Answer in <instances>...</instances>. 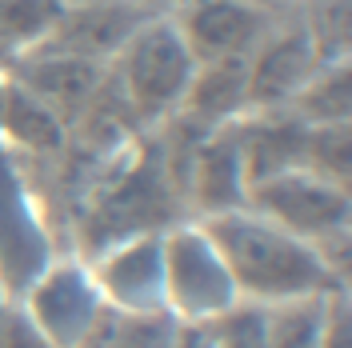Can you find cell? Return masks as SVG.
I'll return each instance as SVG.
<instances>
[{
    "mask_svg": "<svg viewBox=\"0 0 352 348\" xmlns=\"http://www.w3.org/2000/svg\"><path fill=\"white\" fill-rule=\"evenodd\" d=\"M288 0H197L180 12H168L180 28L197 65L248 61L252 48L285 12Z\"/></svg>",
    "mask_w": 352,
    "mask_h": 348,
    "instance_id": "obj_7",
    "label": "cell"
},
{
    "mask_svg": "<svg viewBox=\"0 0 352 348\" xmlns=\"http://www.w3.org/2000/svg\"><path fill=\"white\" fill-rule=\"evenodd\" d=\"M300 168L352 188V124H316L305 132Z\"/></svg>",
    "mask_w": 352,
    "mask_h": 348,
    "instance_id": "obj_21",
    "label": "cell"
},
{
    "mask_svg": "<svg viewBox=\"0 0 352 348\" xmlns=\"http://www.w3.org/2000/svg\"><path fill=\"white\" fill-rule=\"evenodd\" d=\"M168 348H212V332H208V325H176Z\"/></svg>",
    "mask_w": 352,
    "mask_h": 348,
    "instance_id": "obj_25",
    "label": "cell"
},
{
    "mask_svg": "<svg viewBox=\"0 0 352 348\" xmlns=\"http://www.w3.org/2000/svg\"><path fill=\"white\" fill-rule=\"evenodd\" d=\"M156 8L144 0H92V4H72L60 12L52 36L41 48L68 52L92 65H112V56L129 44V36L153 17Z\"/></svg>",
    "mask_w": 352,
    "mask_h": 348,
    "instance_id": "obj_12",
    "label": "cell"
},
{
    "mask_svg": "<svg viewBox=\"0 0 352 348\" xmlns=\"http://www.w3.org/2000/svg\"><path fill=\"white\" fill-rule=\"evenodd\" d=\"M0 149L21 156L24 164H56L68 153V124L44 100L8 80L0 109Z\"/></svg>",
    "mask_w": 352,
    "mask_h": 348,
    "instance_id": "obj_13",
    "label": "cell"
},
{
    "mask_svg": "<svg viewBox=\"0 0 352 348\" xmlns=\"http://www.w3.org/2000/svg\"><path fill=\"white\" fill-rule=\"evenodd\" d=\"M160 257H164V308L180 325H212L232 305H241L236 284L200 220H176L160 228Z\"/></svg>",
    "mask_w": 352,
    "mask_h": 348,
    "instance_id": "obj_5",
    "label": "cell"
},
{
    "mask_svg": "<svg viewBox=\"0 0 352 348\" xmlns=\"http://www.w3.org/2000/svg\"><path fill=\"white\" fill-rule=\"evenodd\" d=\"M104 305L116 312H160L164 308V257L160 232H136L85 257ZM168 312V308H164Z\"/></svg>",
    "mask_w": 352,
    "mask_h": 348,
    "instance_id": "obj_8",
    "label": "cell"
},
{
    "mask_svg": "<svg viewBox=\"0 0 352 348\" xmlns=\"http://www.w3.org/2000/svg\"><path fill=\"white\" fill-rule=\"evenodd\" d=\"M21 312L41 328L52 348H80L104 312V296L92 281V268L80 252H60L44 264L16 296Z\"/></svg>",
    "mask_w": 352,
    "mask_h": 348,
    "instance_id": "obj_6",
    "label": "cell"
},
{
    "mask_svg": "<svg viewBox=\"0 0 352 348\" xmlns=\"http://www.w3.org/2000/svg\"><path fill=\"white\" fill-rule=\"evenodd\" d=\"M212 348H264V308L256 305H232L212 325Z\"/></svg>",
    "mask_w": 352,
    "mask_h": 348,
    "instance_id": "obj_22",
    "label": "cell"
},
{
    "mask_svg": "<svg viewBox=\"0 0 352 348\" xmlns=\"http://www.w3.org/2000/svg\"><path fill=\"white\" fill-rule=\"evenodd\" d=\"M180 200L188 220H208L220 213L244 208L248 200V173H244L236 120L224 129L204 132L188 156V168L180 180Z\"/></svg>",
    "mask_w": 352,
    "mask_h": 348,
    "instance_id": "obj_9",
    "label": "cell"
},
{
    "mask_svg": "<svg viewBox=\"0 0 352 348\" xmlns=\"http://www.w3.org/2000/svg\"><path fill=\"white\" fill-rule=\"evenodd\" d=\"M12 65V52H8V48H4V41H0V72H4V68Z\"/></svg>",
    "mask_w": 352,
    "mask_h": 348,
    "instance_id": "obj_26",
    "label": "cell"
},
{
    "mask_svg": "<svg viewBox=\"0 0 352 348\" xmlns=\"http://www.w3.org/2000/svg\"><path fill=\"white\" fill-rule=\"evenodd\" d=\"M292 17L316 48V61H352V0H288Z\"/></svg>",
    "mask_w": 352,
    "mask_h": 348,
    "instance_id": "obj_18",
    "label": "cell"
},
{
    "mask_svg": "<svg viewBox=\"0 0 352 348\" xmlns=\"http://www.w3.org/2000/svg\"><path fill=\"white\" fill-rule=\"evenodd\" d=\"M173 312H116L104 308L96 328L88 332V340L80 348H168L176 336Z\"/></svg>",
    "mask_w": 352,
    "mask_h": 348,
    "instance_id": "obj_17",
    "label": "cell"
},
{
    "mask_svg": "<svg viewBox=\"0 0 352 348\" xmlns=\"http://www.w3.org/2000/svg\"><path fill=\"white\" fill-rule=\"evenodd\" d=\"M244 305L276 308L292 301H320L349 292V268L324 257L316 244L285 232L252 208H232L200 220Z\"/></svg>",
    "mask_w": 352,
    "mask_h": 348,
    "instance_id": "obj_1",
    "label": "cell"
},
{
    "mask_svg": "<svg viewBox=\"0 0 352 348\" xmlns=\"http://www.w3.org/2000/svg\"><path fill=\"white\" fill-rule=\"evenodd\" d=\"M60 0H0V41L12 52V61L41 48L60 21Z\"/></svg>",
    "mask_w": 352,
    "mask_h": 348,
    "instance_id": "obj_19",
    "label": "cell"
},
{
    "mask_svg": "<svg viewBox=\"0 0 352 348\" xmlns=\"http://www.w3.org/2000/svg\"><path fill=\"white\" fill-rule=\"evenodd\" d=\"M316 348H352V305L349 292H336L324 312V328H320V345Z\"/></svg>",
    "mask_w": 352,
    "mask_h": 348,
    "instance_id": "obj_24",
    "label": "cell"
},
{
    "mask_svg": "<svg viewBox=\"0 0 352 348\" xmlns=\"http://www.w3.org/2000/svg\"><path fill=\"white\" fill-rule=\"evenodd\" d=\"M60 252L68 248L52 228L44 188L21 156L0 149V296L16 301L28 281Z\"/></svg>",
    "mask_w": 352,
    "mask_h": 348,
    "instance_id": "obj_4",
    "label": "cell"
},
{
    "mask_svg": "<svg viewBox=\"0 0 352 348\" xmlns=\"http://www.w3.org/2000/svg\"><path fill=\"white\" fill-rule=\"evenodd\" d=\"M4 85H8V76L0 72V109H4Z\"/></svg>",
    "mask_w": 352,
    "mask_h": 348,
    "instance_id": "obj_27",
    "label": "cell"
},
{
    "mask_svg": "<svg viewBox=\"0 0 352 348\" xmlns=\"http://www.w3.org/2000/svg\"><path fill=\"white\" fill-rule=\"evenodd\" d=\"M332 296L264 308V348H316Z\"/></svg>",
    "mask_w": 352,
    "mask_h": 348,
    "instance_id": "obj_20",
    "label": "cell"
},
{
    "mask_svg": "<svg viewBox=\"0 0 352 348\" xmlns=\"http://www.w3.org/2000/svg\"><path fill=\"white\" fill-rule=\"evenodd\" d=\"M0 348H52V345L41 336V328L21 312L16 301H4L0 305Z\"/></svg>",
    "mask_w": 352,
    "mask_h": 348,
    "instance_id": "obj_23",
    "label": "cell"
},
{
    "mask_svg": "<svg viewBox=\"0 0 352 348\" xmlns=\"http://www.w3.org/2000/svg\"><path fill=\"white\" fill-rule=\"evenodd\" d=\"M305 132H308V124H300L288 109L244 112L241 120H236V140H241L248 184H256L264 176L285 173V168H300Z\"/></svg>",
    "mask_w": 352,
    "mask_h": 348,
    "instance_id": "obj_14",
    "label": "cell"
},
{
    "mask_svg": "<svg viewBox=\"0 0 352 348\" xmlns=\"http://www.w3.org/2000/svg\"><path fill=\"white\" fill-rule=\"evenodd\" d=\"M248 112V85H244V61H217L197 65L192 80L180 96L176 116L197 124L200 132L224 129Z\"/></svg>",
    "mask_w": 352,
    "mask_h": 348,
    "instance_id": "obj_15",
    "label": "cell"
},
{
    "mask_svg": "<svg viewBox=\"0 0 352 348\" xmlns=\"http://www.w3.org/2000/svg\"><path fill=\"white\" fill-rule=\"evenodd\" d=\"M4 76L12 85H21L24 92H32L36 100H44L72 129L96 100V92L109 76V65H92V61L52 52V48H32L4 68Z\"/></svg>",
    "mask_w": 352,
    "mask_h": 348,
    "instance_id": "obj_11",
    "label": "cell"
},
{
    "mask_svg": "<svg viewBox=\"0 0 352 348\" xmlns=\"http://www.w3.org/2000/svg\"><path fill=\"white\" fill-rule=\"evenodd\" d=\"M0 305H4V296H0Z\"/></svg>",
    "mask_w": 352,
    "mask_h": 348,
    "instance_id": "obj_29",
    "label": "cell"
},
{
    "mask_svg": "<svg viewBox=\"0 0 352 348\" xmlns=\"http://www.w3.org/2000/svg\"><path fill=\"white\" fill-rule=\"evenodd\" d=\"M60 4H65V8H72V4H92V0H60Z\"/></svg>",
    "mask_w": 352,
    "mask_h": 348,
    "instance_id": "obj_28",
    "label": "cell"
},
{
    "mask_svg": "<svg viewBox=\"0 0 352 348\" xmlns=\"http://www.w3.org/2000/svg\"><path fill=\"white\" fill-rule=\"evenodd\" d=\"M288 112L308 129H316V124H352V61L316 65L312 76L288 100Z\"/></svg>",
    "mask_w": 352,
    "mask_h": 348,
    "instance_id": "obj_16",
    "label": "cell"
},
{
    "mask_svg": "<svg viewBox=\"0 0 352 348\" xmlns=\"http://www.w3.org/2000/svg\"><path fill=\"white\" fill-rule=\"evenodd\" d=\"M192 72H197V61L176 21L168 12H153L112 56L109 80L120 105L129 109L136 132H156L164 120L176 116Z\"/></svg>",
    "mask_w": 352,
    "mask_h": 348,
    "instance_id": "obj_2",
    "label": "cell"
},
{
    "mask_svg": "<svg viewBox=\"0 0 352 348\" xmlns=\"http://www.w3.org/2000/svg\"><path fill=\"white\" fill-rule=\"evenodd\" d=\"M316 48L305 36L300 21L292 17V8L285 4V12L276 17V24L268 28L252 56L244 61V85H248V112L261 109H288V100L296 96V88L312 76Z\"/></svg>",
    "mask_w": 352,
    "mask_h": 348,
    "instance_id": "obj_10",
    "label": "cell"
},
{
    "mask_svg": "<svg viewBox=\"0 0 352 348\" xmlns=\"http://www.w3.org/2000/svg\"><path fill=\"white\" fill-rule=\"evenodd\" d=\"M244 208L280 224L285 232L316 244L324 257L349 268V232H352V188L332 184L308 168H285L248 184Z\"/></svg>",
    "mask_w": 352,
    "mask_h": 348,
    "instance_id": "obj_3",
    "label": "cell"
}]
</instances>
